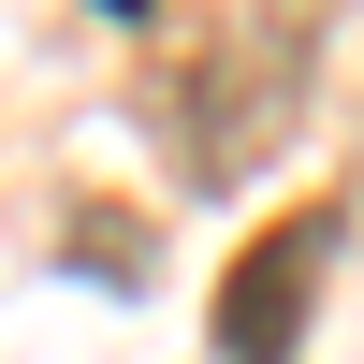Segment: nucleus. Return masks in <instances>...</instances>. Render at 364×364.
I'll use <instances>...</instances> for the list:
<instances>
[{
  "instance_id": "2",
  "label": "nucleus",
  "mask_w": 364,
  "mask_h": 364,
  "mask_svg": "<svg viewBox=\"0 0 364 364\" xmlns=\"http://www.w3.org/2000/svg\"><path fill=\"white\" fill-rule=\"evenodd\" d=\"M336 204H306V219H277L248 262L219 277V364H291L306 350V306H321V277H336Z\"/></svg>"
},
{
  "instance_id": "1",
  "label": "nucleus",
  "mask_w": 364,
  "mask_h": 364,
  "mask_svg": "<svg viewBox=\"0 0 364 364\" xmlns=\"http://www.w3.org/2000/svg\"><path fill=\"white\" fill-rule=\"evenodd\" d=\"M291 73H306V44H262V0L190 15V29H175V58H161L175 175H190V190H233V175L291 132Z\"/></svg>"
}]
</instances>
